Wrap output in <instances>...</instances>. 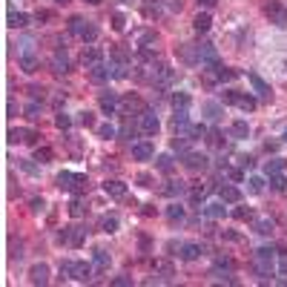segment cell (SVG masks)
<instances>
[{
	"instance_id": "obj_1",
	"label": "cell",
	"mask_w": 287,
	"mask_h": 287,
	"mask_svg": "<svg viewBox=\"0 0 287 287\" xmlns=\"http://www.w3.org/2000/svg\"><path fill=\"white\" fill-rule=\"evenodd\" d=\"M253 261H255V273H258L261 279H267V276H273V273H276V253H273V250H267V247L255 250Z\"/></svg>"
},
{
	"instance_id": "obj_2",
	"label": "cell",
	"mask_w": 287,
	"mask_h": 287,
	"mask_svg": "<svg viewBox=\"0 0 287 287\" xmlns=\"http://www.w3.org/2000/svg\"><path fill=\"white\" fill-rule=\"evenodd\" d=\"M58 187H61V190H69V192H86L89 178L81 175V172H61V175H58Z\"/></svg>"
},
{
	"instance_id": "obj_3",
	"label": "cell",
	"mask_w": 287,
	"mask_h": 287,
	"mask_svg": "<svg viewBox=\"0 0 287 287\" xmlns=\"http://www.w3.org/2000/svg\"><path fill=\"white\" fill-rule=\"evenodd\" d=\"M69 29H72V34H78L81 40H95L98 37V29L89 20H84V17H72L69 20Z\"/></svg>"
},
{
	"instance_id": "obj_4",
	"label": "cell",
	"mask_w": 287,
	"mask_h": 287,
	"mask_svg": "<svg viewBox=\"0 0 287 287\" xmlns=\"http://www.w3.org/2000/svg\"><path fill=\"white\" fill-rule=\"evenodd\" d=\"M264 15H267L270 23H276L279 29H285L287 26V6H282L279 0H270V3L264 6Z\"/></svg>"
},
{
	"instance_id": "obj_5",
	"label": "cell",
	"mask_w": 287,
	"mask_h": 287,
	"mask_svg": "<svg viewBox=\"0 0 287 287\" xmlns=\"http://www.w3.org/2000/svg\"><path fill=\"white\" fill-rule=\"evenodd\" d=\"M84 238H86V227H78V224L64 227V233H61V241H66L69 247H81Z\"/></svg>"
},
{
	"instance_id": "obj_6",
	"label": "cell",
	"mask_w": 287,
	"mask_h": 287,
	"mask_svg": "<svg viewBox=\"0 0 287 287\" xmlns=\"http://www.w3.org/2000/svg\"><path fill=\"white\" fill-rule=\"evenodd\" d=\"M224 103H236L238 109H244V112H253L255 109V98L253 95H238V92H224L221 95Z\"/></svg>"
},
{
	"instance_id": "obj_7",
	"label": "cell",
	"mask_w": 287,
	"mask_h": 287,
	"mask_svg": "<svg viewBox=\"0 0 287 287\" xmlns=\"http://www.w3.org/2000/svg\"><path fill=\"white\" fill-rule=\"evenodd\" d=\"M198 61H201L204 66H210V69H219V66H221L219 52H216L213 43H201V46H198Z\"/></svg>"
},
{
	"instance_id": "obj_8",
	"label": "cell",
	"mask_w": 287,
	"mask_h": 287,
	"mask_svg": "<svg viewBox=\"0 0 287 287\" xmlns=\"http://www.w3.org/2000/svg\"><path fill=\"white\" fill-rule=\"evenodd\" d=\"M152 155H155V150H152L150 141H138V144H132V158L135 161H150Z\"/></svg>"
},
{
	"instance_id": "obj_9",
	"label": "cell",
	"mask_w": 287,
	"mask_h": 287,
	"mask_svg": "<svg viewBox=\"0 0 287 287\" xmlns=\"http://www.w3.org/2000/svg\"><path fill=\"white\" fill-rule=\"evenodd\" d=\"M141 129L147 132V135H155L161 129V121L155 112H141Z\"/></svg>"
},
{
	"instance_id": "obj_10",
	"label": "cell",
	"mask_w": 287,
	"mask_h": 287,
	"mask_svg": "<svg viewBox=\"0 0 287 287\" xmlns=\"http://www.w3.org/2000/svg\"><path fill=\"white\" fill-rule=\"evenodd\" d=\"M247 81L253 84V89H255V92H258L261 98H264V101H270V98H273V89H270V84H264V81H261V78H258L255 72H247Z\"/></svg>"
},
{
	"instance_id": "obj_11",
	"label": "cell",
	"mask_w": 287,
	"mask_h": 287,
	"mask_svg": "<svg viewBox=\"0 0 287 287\" xmlns=\"http://www.w3.org/2000/svg\"><path fill=\"white\" fill-rule=\"evenodd\" d=\"M72 279H75V282H89V279H92V264H86V261H75V267H72Z\"/></svg>"
},
{
	"instance_id": "obj_12",
	"label": "cell",
	"mask_w": 287,
	"mask_h": 287,
	"mask_svg": "<svg viewBox=\"0 0 287 287\" xmlns=\"http://www.w3.org/2000/svg\"><path fill=\"white\" fill-rule=\"evenodd\" d=\"M103 64V52L98 49V46H89L86 52H84V66L86 69H95V66H101Z\"/></svg>"
},
{
	"instance_id": "obj_13",
	"label": "cell",
	"mask_w": 287,
	"mask_h": 287,
	"mask_svg": "<svg viewBox=\"0 0 287 287\" xmlns=\"http://www.w3.org/2000/svg\"><path fill=\"white\" fill-rule=\"evenodd\" d=\"M29 282L32 285H46L49 282V267L46 264H34L32 270H29Z\"/></svg>"
},
{
	"instance_id": "obj_14",
	"label": "cell",
	"mask_w": 287,
	"mask_h": 287,
	"mask_svg": "<svg viewBox=\"0 0 287 287\" xmlns=\"http://www.w3.org/2000/svg\"><path fill=\"white\" fill-rule=\"evenodd\" d=\"M219 195H221L224 204H236V201H241V190H238V187H233V184L219 187Z\"/></svg>"
},
{
	"instance_id": "obj_15",
	"label": "cell",
	"mask_w": 287,
	"mask_h": 287,
	"mask_svg": "<svg viewBox=\"0 0 287 287\" xmlns=\"http://www.w3.org/2000/svg\"><path fill=\"white\" fill-rule=\"evenodd\" d=\"M103 192H106L109 198H127V184H121V181H106V184H103Z\"/></svg>"
},
{
	"instance_id": "obj_16",
	"label": "cell",
	"mask_w": 287,
	"mask_h": 287,
	"mask_svg": "<svg viewBox=\"0 0 287 287\" xmlns=\"http://www.w3.org/2000/svg\"><path fill=\"white\" fill-rule=\"evenodd\" d=\"M172 127L178 129V132H187V127H190V115H187V109H175V115H172Z\"/></svg>"
},
{
	"instance_id": "obj_17",
	"label": "cell",
	"mask_w": 287,
	"mask_h": 287,
	"mask_svg": "<svg viewBox=\"0 0 287 287\" xmlns=\"http://www.w3.org/2000/svg\"><path fill=\"white\" fill-rule=\"evenodd\" d=\"M184 164H187V169H204L207 167V158L204 155H198V152H187V158H184Z\"/></svg>"
},
{
	"instance_id": "obj_18",
	"label": "cell",
	"mask_w": 287,
	"mask_h": 287,
	"mask_svg": "<svg viewBox=\"0 0 287 287\" xmlns=\"http://www.w3.org/2000/svg\"><path fill=\"white\" fill-rule=\"evenodd\" d=\"M115 106H118V95H112V92H103V95H101V109H103L106 115H112Z\"/></svg>"
},
{
	"instance_id": "obj_19",
	"label": "cell",
	"mask_w": 287,
	"mask_h": 287,
	"mask_svg": "<svg viewBox=\"0 0 287 287\" xmlns=\"http://www.w3.org/2000/svg\"><path fill=\"white\" fill-rule=\"evenodd\" d=\"M121 106H124L127 112H144V103H141V98H135V95H127L124 101H121Z\"/></svg>"
},
{
	"instance_id": "obj_20",
	"label": "cell",
	"mask_w": 287,
	"mask_h": 287,
	"mask_svg": "<svg viewBox=\"0 0 287 287\" xmlns=\"http://www.w3.org/2000/svg\"><path fill=\"white\" fill-rule=\"evenodd\" d=\"M285 167H287L285 158H273V161L264 164V172H267V175H276V172H285Z\"/></svg>"
},
{
	"instance_id": "obj_21",
	"label": "cell",
	"mask_w": 287,
	"mask_h": 287,
	"mask_svg": "<svg viewBox=\"0 0 287 287\" xmlns=\"http://www.w3.org/2000/svg\"><path fill=\"white\" fill-rule=\"evenodd\" d=\"M52 69H55V72H69V58H66V52H55Z\"/></svg>"
},
{
	"instance_id": "obj_22",
	"label": "cell",
	"mask_w": 287,
	"mask_h": 287,
	"mask_svg": "<svg viewBox=\"0 0 287 287\" xmlns=\"http://www.w3.org/2000/svg\"><path fill=\"white\" fill-rule=\"evenodd\" d=\"M198 255H201V244H181V258L195 261Z\"/></svg>"
},
{
	"instance_id": "obj_23",
	"label": "cell",
	"mask_w": 287,
	"mask_h": 287,
	"mask_svg": "<svg viewBox=\"0 0 287 287\" xmlns=\"http://www.w3.org/2000/svg\"><path fill=\"white\" fill-rule=\"evenodd\" d=\"M230 132H233V138H236V141H241V138H247V135H250V127H247V121H236V124L230 127Z\"/></svg>"
},
{
	"instance_id": "obj_24",
	"label": "cell",
	"mask_w": 287,
	"mask_h": 287,
	"mask_svg": "<svg viewBox=\"0 0 287 287\" xmlns=\"http://www.w3.org/2000/svg\"><path fill=\"white\" fill-rule=\"evenodd\" d=\"M204 216H207V219H224V216H227V210H224V204H207Z\"/></svg>"
},
{
	"instance_id": "obj_25",
	"label": "cell",
	"mask_w": 287,
	"mask_h": 287,
	"mask_svg": "<svg viewBox=\"0 0 287 287\" xmlns=\"http://www.w3.org/2000/svg\"><path fill=\"white\" fill-rule=\"evenodd\" d=\"M26 23H29L26 15H20V12H12V15H9V26H12V29H23Z\"/></svg>"
},
{
	"instance_id": "obj_26",
	"label": "cell",
	"mask_w": 287,
	"mask_h": 287,
	"mask_svg": "<svg viewBox=\"0 0 287 287\" xmlns=\"http://www.w3.org/2000/svg\"><path fill=\"white\" fill-rule=\"evenodd\" d=\"M172 106L175 109H190V95L187 92H175L172 95Z\"/></svg>"
},
{
	"instance_id": "obj_27",
	"label": "cell",
	"mask_w": 287,
	"mask_h": 287,
	"mask_svg": "<svg viewBox=\"0 0 287 287\" xmlns=\"http://www.w3.org/2000/svg\"><path fill=\"white\" fill-rule=\"evenodd\" d=\"M270 187L279 192L287 190V175H282V172H276V175H270Z\"/></svg>"
},
{
	"instance_id": "obj_28",
	"label": "cell",
	"mask_w": 287,
	"mask_h": 287,
	"mask_svg": "<svg viewBox=\"0 0 287 287\" xmlns=\"http://www.w3.org/2000/svg\"><path fill=\"white\" fill-rule=\"evenodd\" d=\"M155 273H161L164 279H169V276H172V264H169L167 258H158V261H155Z\"/></svg>"
},
{
	"instance_id": "obj_29",
	"label": "cell",
	"mask_w": 287,
	"mask_h": 287,
	"mask_svg": "<svg viewBox=\"0 0 287 287\" xmlns=\"http://www.w3.org/2000/svg\"><path fill=\"white\" fill-rule=\"evenodd\" d=\"M210 23H213V20H210V15H198V17L192 20L195 32H207V29H210Z\"/></svg>"
},
{
	"instance_id": "obj_30",
	"label": "cell",
	"mask_w": 287,
	"mask_h": 287,
	"mask_svg": "<svg viewBox=\"0 0 287 287\" xmlns=\"http://www.w3.org/2000/svg\"><path fill=\"white\" fill-rule=\"evenodd\" d=\"M167 219H169V221H181V219H184V207L169 204V207H167Z\"/></svg>"
},
{
	"instance_id": "obj_31",
	"label": "cell",
	"mask_w": 287,
	"mask_h": 287,
	"mask_svg": "<svg viewBox=\"0 0 287 287\" xmlns=\"http://www.w3.org/2000/svg\"><path fill=\"white\" fill-rule=\"evenodd\" d=\"M89 72H92V81H98V84H101V81H106V78L112 75V69H106L103 64L95 66V69H89Z\"/></svg>"
},
{
	"instance_id": "obj_32",
	"label": "cell",
	"mask_w": 287,
	"mask_h": 287,
	"mask_svg": "<svg viewBox=\"0 0 287 287\" xmlns=\"http://www.w3.org/2000/svg\"><path fill=\"white\" fill-rule=\"evenodd\" d=\"M101 230H103V233H115V230H118V219H115V216H103V219H101Z\"/></svg>"
},
{
	"instance_id": "obj_33",
	"label": "cell",
	"mask_w": 287,
	"mask_h": 287,
	"mask_svg": "<svg viewBox=\"0 0 287 287\" xmlns=\"http://www.w3.org/2000/svg\"><path fill=\"white\" fill-rule=\"evenodd\" d=\"M34 161L49 164V161H52V150H49V147H37V150H34Z\"/></svg>"
},
{
	"instance_id": "obj_34",
	"label": "cell",
	"mask_w": 287,
	"mask_h": 287,
	"mask_svg": "<svg viewBox=\"0 0 287 287\" xmlns=\"http://www.w3.org/2000/svg\"><path fill=\"white\" fill-rule=\"evenodd\" d=\"M95 267L98 270H106V267H109V255H106V250H95Z\"/></svg>"
},
{
	"instance_id": "obj_35",
	"label": "cell",
	"mask_w": 287,
	"mask_h": 287,
	"mask_svg": "<svg viewBox=\"0 0 287 287\" xmlns=\"http://www.w3.org/2000/svg\"><path fill=\"white\" fill-rule=\"evenodd\" d=\"M20 66H23V72H37V58L26 55V58H20Z\"/></svg>"
},
{
	"instance_id": "obj_36",
	"label": "cell",
	"mask_w": 287,
	"mask_h": 287,
	"mask_svg": "<svg viewBox=\"0 0 287 287\" xmlns=\"http://www.w3.org/2000/svg\"><path fill=\"white\" fill-rule=\"evenodd\" d=\"M255 233H258V236H270V233H273V221H267V219L255 221Z\"/></svg>"
},
{
	"instance_id": "obj_37",
	"label": "cell",
	"mask_w": 287,
	"mask_h": 287,
	"mask_svg": "<svg viewBox=\"0 0 287 287\" xmlns=\"http://www.w3.org/2000/svg\"><path fill=\"white\" fill-rule=\"evenodd\" d=\"M164 192H167V195H181V192H184V184H181V181H167Z\"/></svg>"
},
{
	"instance_id": "obj_38",
	"label": "cell",
	"mask_w": 287,
	"mask_h": 287,
	"mask_svg": "<svg viewBox=\"0 0 287 287\" xmlns=\"http://www.w3.org/2000/svg\"><path fill=\"white\" fill-rule=\"evenodd\" d=\"M204 112H207V118H213V121H216V118H219V115H221V106H219V103H213V101H210V103H204Z\"/></svg>"
},
{
	"instance_id": "obj_39",
	"label": "cell",
	"mask_w": 287,
	"mask_h": 287,
	"mask_svg": "<svg viewBox=\"0 0 287 287\" xmlns=\"http://www.w3.org/2000/svg\"><path fill=\"white\" fill-rule=\"evenodd\" d=\"M69 213H72V216H75V219H81V216H84V213H86V207H84V201H78V198H75V201H72V204H69Z\"/></svg>"
},
{
	"instance_id": "obj_40",
	"label": "cell",
	"mask_w": 287,
	"mask_h": 287,
	"mask_svg": "<svg viewBox=\"0 0 287 287\" xmlns=\"http://www.w3.org/2000/svg\"><path fill=\"white\" fill-rule=\"evenodd\" d=\"M216 78H219V81H233V78H238V72H233V69H221V66H219V69H216Z\"/></svg>"
},
{
	"instance_id": "obj_41",
	"label": "cell",
	"mask_w": 287,
	"mask_h": 287,
	"mask_svg": "<svg viewBox=\"0 0 287 287\" xmlns=\"http://www.w3.org/2000/svg\"><path fill=\"white\" fill-rule=\"evenodd\" d=\"M17 46H20V58H26V55H32V52H34V43L29 40V37H26V40H20Z\"/></svg>"
},
{
	"instance_id": "obj_42",
	"label": "cell",
	"mask_w": 287,
	"mask_h": 287,
	"mask_svg": "<svg viewBox=\"0 0 287 287\" xmlns=\"http://www.w3.org/2000/svg\"><path fill=\"white\" fill-rule=\"evenodd\" d=\"M233 216H236L238 221H247V219H253V210H250V207H238Z\"/></svg>"
},
{
	"instance_id": "obj_43",
	"label": "cell",
	"mask_w": 287,
	"mask_h": 287,
	"mask_svg": "<svg viewBox=\"0 0 287 287\" xmlns=\"http://www.w3.org/2000/svg\"><path fill=\"white\" fill-rule=\"evenodd\" d=\"M26 118H40V103H37V101H32V103H29V106H26Z\"/></svg>"
},
{
	"instance_id": "obj_44",
	"label": "cell",
	"mask_w": 287,
	"mask_h": 287,
	"mask_svg": "<svg viewBox=\"0 0 287 287\" xmlns=\"http://www.w3.org/2000/svg\"><path fill=\"white\" fill-rule=\"evenodd\" d=\"M158 169L161 172H169L172 169V158L169 155H158Z\"/></svg>"
},
{
	"instance_id": "obj_45",
	"label": "cell",
	"mask_w": 287,
	"mask_h": 287,
	"mask_svg": "<svg viewBox=\"0 0 287 287\" xmlns=\"http://www.w3.org/2000/svg\"><path fill=\"white\" fill-rule=\"evenodd\" d=\"M26 138V129H12L9 132V144H17V141H23Z\"/></svg>"
},
{
	"instance_id": "obj_46",
	"label": "cell",
	"mask_w": 287,
	"mask_h": 287,
	"mask_svg": "<svg viewBox=\"0 0 287 287\" xmlns=\"http://www.w3.org/2000/svg\"><path fill=\"white\" fill-rule=\"evenodd\" d=\"M98 135L101 138H115V127L112 124H103V127H98Z\"/></svg>"
},
{
	"instance_id": "obj_47",
	"label": "cell",
	"mask_w": 287,
	"mask_h": 287,
	"mask_svg": "<svg viewBox=\"0 0 287 287\" xmlns=\"http://www.w3.org/2000/svg\"><path fill=\"white\" fill-rule=\"evenodd\" d=\"M112 285H115V287H129V285H132V279H129V276H115V279H112Z\"/></svg>"
},
{
	"instance_id": "obj_48",
	"label": "cell",
	"mask_w": 287,
	"mask_h": 287,
	"mask_svg": "<svg viewBox=\"0 0 287 287\" xmlns=\"http://www.w3.org/2000/svg\"><path fill=\"white\" fill-rule=\"evenodd\" d=\"M112 29L115 32H124V17L121 15H112Z\"/></svg>"
},
{
	"instance_id": "obj_49",
	"label": "cell",
	"mask_w": 287,
	"mask_h": 287,
	"mask_svg": "<svg viewBox=\"0 0 287 287\" xmlns=\"http://www.w3.org/2000/svg\"><path fill=\"white\" fill-rule=\"evenodd\" d=\"M55 124H58L61 129H66L69 124H72V121H69V115H64V112H58V118H55Z\"/></svg>"
},
{
	"instance_id": "obj_50",
	"label": "cell",
	"mask_w": 287,
	"mask_h": 287,
	"mask_svg": "<svg viewBox=\"0 0 287 287\" xmlns=\"http://www.w3.org/2000/svg\"><path fill=\"white\" fill-rule=\"evenodd\" d=\"M72 267L75 261H61V276H72Z\"/></svg>"
},
{
	"instance_id": "obj_51",
	"label": "cell",
	"mask_w": 287,
	"mask_h": 287,
	"mask_svg": "<svg viewBox=\"0 0 287 287\" xmlns=\"http://www.w3.org/2000/svg\"><path fill=\"white\" fill-rule=\"evenodd\" d=\"M207 141H210V144H213V147H219V144H221V132H219V129H213V132H210V138H207Z\"/></svg>"
},
{
	"instance_id": "obj_52",
	"label": "cell",
	"mask_w": 287,
	"mask_h": 287,
	"mask_svg": "<svg viewBox=\"0 0 287 287\" xmlns=\"http://www.w3.org/2000/svg\"><path fill=\"white\" fill-rule=\"evenodd\" d=\"M81 124H84V127H92V124H95V118H92L89 112H81Z\"/></svg>"
},
{
	"instance_id": "obj_53",
	"label": "cell",
	"mask_w": 287,
	"mask_h": 287,
	"mask_svg": "<svg viewBox=\"0 0 287 287\" xmlns=\"http://www.w3.org/2000/svg\"><path fill=\"white\" fill-rule=\"evenodd\" d=\"M247 184H250V192H261V178H250Z\"/></svg>"
},
{
	"instance_id": "obj_54",
	"label": "cell",
	"mask_w": 287,
	"mask_h": 287,
	"mask_svg": "<svg viewBox=\"0 0 287 287\" xmlns=\"http://www.w3.org/2000/svg\"><path fill=\"white\" fill-rule=\"evenodd\" d=\"M43 207H46V204H43V198H34V201H32V210H34V213H43Z\"/></svg>"
},
{
	"instance_id": "obj_55",
	"label": "cell",
	"mask_w": 287,
	"mask_h": 287,
	"mask_svg": "<svg viewBox=\"0 0 287 287\" xmlns=\"http://www.w3.org/2000/svg\"><path fill=\"white\" fill-rule=\"evenodd\" d=\"M138 40H141V43H150V40H155V34L152 32H141L138 34Z\"/></svg>"
},
{
	"instance_id": "obj_56",
	"label": "cell",
	"mask_w": 287,
	"mask_h": 287,
	"mask_svg": "<svg viewBox=\"0 0 287 287\" xmlns=\"http://www.w3.org/2000/svg\"><path fill=\"white\" fill-rule=\"evenodd\" d=\"M282 255V264H279V273H282V276H287V253H279Z\"/></svg>"
},
{
	"instance_id": "obj_57",
	"label": "cell",
	"mask_w": 287,
	"mask_h": 287,
	"mask_svg": "<svg viewBox=\"0 0 287 287\" xmlns=\"http://www.w3.org/2000/svg\"><path fill=\"white\" fill-rule=\"evenodd\" d=\"M37 138H40V135H37V132H32V129H26V138H23V141H29V144H34V141H37Z\"/></svg>"
},
{
	"instance_id": "obj_58",
	"label": "cell",
	"mask_w": 287,
	"mask_h": 287,
	"mask_svg": "<svg viewBox=\"0 0 287 287\" xmlns=\"http://www.w3.org/2000/svg\"><path fill=\"white\" fill-rule=\"evenodd\" d=\"M23 169H26L29 175H37V167H34V164H29V161H23Z\"/></svg>"
},
{
	"instance_id": "obj_59",
	"label": "cell",
	"mask_w": 287,
	"mask_h": 287,
	"mask_svg": "<svg viewBox=\"0 0 287 287\" xmlns=\"http://www.w3.org/2000/svg\"><path fill=\"white\" fill-rule=\"evenodd\" d=\"M115 58H118V61H127V49L118 46V49H115Z\"/></svg>"
},
{
	"instance_id": "obj_60",
	"label": "cell",
	"mask_w": 287,
	"mask_h": 287,
	"mask_svg": "<svg viewBox=\"0 0 287 287\" xmlns=\"http://www.w3.org/2000/svg\"><path fill=\"white\" fill-rule=\"evenodd\" d=\"M32 98H43V89H40V86H32Z\"/></svg>"
},
{
	"instance_id": "obj_61",
	"label": "cell",
	"mask_w": 287,
	"mask_h": 287,
	"mask_svg": "<svg viewBox=\"0 0 287 287\" xmlns=\"http://www.w3.org/2000/svg\"><path fill=\"white\" fill-rule=\"evenodd\" d=\"M198 3H201V6H216L219 0H198Z\"/></svg>"
},
{
	"instance_id": "obj_62",
	"label": "cell",
	"mask_w": 287,
	"mask_h": 287,
	"mask_svg": "<svg viewBox=\"0 0 287 287\" xmlns=\"http://www.w3.org/2000/svg\"><path fill=\"white\" fill-rule=\"evenodd\" d=\"M86 3H92V6H95V3H101V0H86Z\"/></svg>"
},
{
	"instance_id": "obj_63",
	"label": "cell",
	"mask_w": 287,
	"mask_h": 287,
	"mask_svg": "<svg viewBox=\"0 0 287 287\" xmlns=\"http://www.w3.org/2000/svg\"><path fill=\"white\" fill-rule=\"evenodd\" d=\"M285 141H287V129H285Z\"/></svg>"
},
{
	"instance_id": "obj_64",
	"label": "cell",
	"mask_w": 287,
	"mask_h": 287,
	"mask_svg": "<svg viewBox=\"0 0 287 287\" xmlns=\"http://www.w3.org/2000/svg\"><path fill=\"white\" fill-rule=\"evenodd\" d=\"M61 3H64V0H61Z\"/></svg>"
}]
</instances>
